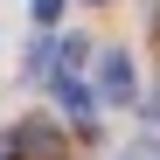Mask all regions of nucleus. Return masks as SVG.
I'll return each instance as SVG.
<instances>
[{"label": "nucleus", "mask_w": 160, "mask_h": 160, "mask_svg": "<svg viewBox=\"0 0 160 160\" xmlns=\"http://www.w3.org/2000/svg\"><path fill=\"white\" fill-rule=\"evenodd\" d=\"M98 104H132V56L118 49L98 56Z\"/></svg>", "instance_id": "f257e3e1"}, {"label": "nucleus", "mask_w": 160, "mask_h": 160, "mask_svg": "<svg viewBox=\"0 0 160 160\" xmlns=\"http://www.w3.org/2000/svg\"><path fill=\"white\" fill-rule=\"evenodd\" d=\"M49 84H56V104H63V112L77 118V132H91V104H98V98H91L84 84H77V70H56Z\"/></svg>", "instance_id": "f03ea898"}, {"label": "nucleus", "mask_w": 160, "mask_h": 160, "mask_svg": "<svg viewBox=\"0 0 160 160\" xmlns=\"http://www.w3.org/2000/svg\"><path fill=\"white\" fill-rule=\"evenodd\" d=\"M14 153H28V160H63V132L49 125V118H35V125L14 132Z\"/></svg>", "instance_id": "7ed1b4c3"}, {"label": "nucleus", "mask_w": 160, "mask_h": 160, "mask_svg": "<svg viewBox=\"0 0 160 160\" xmlns=\"http://www.w3.org/2000/svg\"><path fill=\"white\" fill-rule=\"evenodd\" d=\"M49 70H56V49H49V42H35V56H28V77H49Z\"/></svg>", "instance_id": "20e7f679"}, {"label": "nucleus", "mask_w": 160, "mask_h": 160, "mask_svg": "<svg viewBox=\"0 0 160 160\" xmlns=\"http://www.w3.org/2000/svg\"><path fill=\"white\" fill-rule=\"evenodd\" d=\"M28 14H35V21H42V28H49V21H56V14H63V0H28Z\"/></svg>", "instance_id": "39448f33"}, {"label": "nucleus", "mask_w": 160, "mask_h": 160, "mask_svg": "<svg viewBox=\"0 0 160 160\" xmlns=\"http://www.w3.org/2000/svg\"><path fill=\"white\" fill-rule=\"evenodd\" d=\"M125 160H160V146H132V153H125Z\"/></svg>", "instance_id": "423d86ee"}, {"label": "nucleus", "mask_w": 160, "mask_h": 160, "mask_svg": "<svg viewBox=\"0 0 160 160\" xmlns=\"http://www.w3.org/2000/svg\"><path fill=\"white\" fill-rule=\"evenodd\" d=\"M0 160H14V139H0Z\"/></svg>", "instance_id": "0eeeda50"}, {"label": "nucleus", "mask_w": 160, "mask_h": 160, "mask_svg": "<svg viewBox=\"0 0 160 160\" xmlns=\"http://www.w3.org/2000/svg\"><path fill=\"white\" fill-rule=\"evenodd\" d=\"M146 118H160V91H153V104H146Z\"/></svg>", "instance_id": "6e6552de"}]
</instances>
